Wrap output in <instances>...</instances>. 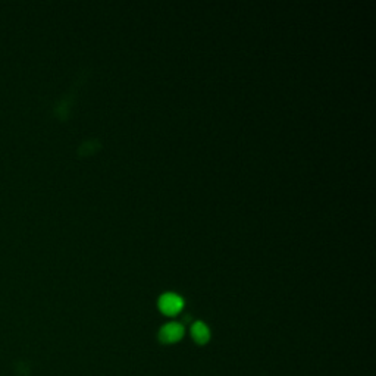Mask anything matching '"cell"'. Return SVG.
Returning <instances> with one entry per match:
<instances>
[{"instance_id":"obj_1","label":"cell","mask_w":376,"mask_h":376,"mask_svg":"<svg viewBox=\"0 0 376 376\" xmlns=\"http://www.w3.org/2000/svg\"><path fill=\"white\" fill-rule=\"evenodd\" d=\"M184 303L180 296L174 294V293H168L163 294L159 300V309L168 315V316H174V315H178L182 309Z\"/></svg>"},{"instance_id":"obj_2","label":"cell","mask_w":376,"mask_h":376,"mask_svg":"<svg viewBox=\"0 0 376 376\" xmlns=\"http://www.w3.org/2000/svg\"><path fill=\"white\" fill-rule=\"evenodd\" d=\"M184 335V328L181 323H177V322H171L165 325L160 331V340L163 343H168V344H172V343H177L180 341L181 337Z\"/></svg>"},{"instance_id":"obj_3","label":"cell","mask_w":376,"mask_h":376,"mask_svg":"<svg viewBox=\"0 0 376 376\" xmlns=\"http://www.w3.org/2000/svg\"><path fill=\"white\" fill-rule=\"evenodd\" d=\"M191 337L194 338V341H197L198 344H204L209 341L211 338V331L209 328L201 323V322H196L193 326H191Z\"/></svg>"}]
</instances>
